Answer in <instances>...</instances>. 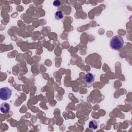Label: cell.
<instances>
[{
  "label": "cell",
  "instance_id": "3957f363",
  "mask_svg": "<svg viewBox=\"0 0 132 132\" xmlns=\"http://www.w3.org/2000/svg\"><path fill=\"white\" fill-rule=\"evenodd\" d=\"M1 111L3 113H6L8 112L10 109V106L7 103H3L0 106Z\"/></svg>",
  "mask_w": 132,
  "mask_h": 132
},
{
  "label": "cell",
  "instance_id": "277c9868",
  "mask_svg": "<svg viewBox=\"0 0 132 132\" xmlns=\"http://www.w3.org/2000/svg\"><path fill=\"white\" fill-rule=\"evenodd\" d=\"M94 80V76L91 73H88L85 76V81L88 84H91Z\"/></svg>",
  "mask_w": 132,
  "mask_h": 132
},
{
  "label": "cell",
  "instance_id": "5b68a950",
  "mask_svg": "<svg viewBox=\"0 0 132 132\" xmlns=\"http://www.w3.org/2000/svg\"><path fill=\"white\" fill-rule=\"evenodd\" d=\"M64 17V13L61 10H57L55 14V18L56 20H61Z\"/></svg>",
  "mask_w": 132,
  "mask_h": 132
},
{
  "label": "cell",
  "instance_id": "8992f818",
  "mask_svg": "<svg viewBox=\"0 0 132 132\" xmlns=\"http://www.w3.org/2000/svg\"><path fill=\"white\" fill-rule=\"evenodd\" d=\"M98 127V124L97 123L96 121L95 120H92L89 122V127L91 128V129L94 130L97 129Z\"/></svg>",
  "mask_w": 132,
  "mask_h": 132
},
{
  "label": "cell",
  "instance_id": "6da1fadb",
  "mask_svg": "<svg viewBox=\"0 0 132 132\" xmlns=\"http://www.w3.org/2000/svg\"><path fill=\"white\" fill-rule=\"evenodd\" d=\"M124 44L123 38L119 35L113 36L110 41V47L115 50H118L121 49Z\"/></svg>",
  "mask_w": 132,
  "mask_h": 132
},
{
  "label": "cell",
  "instance_id": "52a82bcc",
  "mask_svg": "<svg viewBox=\"0 0 132 132\" xmlns=\"http://www.w3.org/2000/svg\"><path fill=\"white\" fill-rule=\"evenodd\" d=\"M53 5L55 7H59L61 5V2L58 0H56L53 2Z\"/></svg>",
  "mask_w": 132,
  "mask_h": 132
},
{
  "label": "cell",
  "instance_id": "7a4b0ae2",
  "mask_svg": "<svg viewBox=\"0 0 132 132\" xmlns=\"http://www.w3.org/2000/svg\"><path fill=\"white\" fill-rule=\"evenodd\" d=\"M11 94L12 91L8 87H3L0 89V98L2 100H7L11 97Z\"/></svg>",
  "mask_w": 132,
  "mask_h": 132
}]
</instances>
